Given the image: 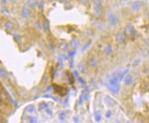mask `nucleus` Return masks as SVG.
Listing matches in <instances>:
<instances>
[{
    "label": "nucleus",
    "instance_id": "obj_8",
    "mask_svg": "<svg viewBox=\"0 0 149 123\" xmlns=\"http://www.w3.org/2000/svg\"><path fill=\"white\" fill-rule=\"evenodd\" d=\"M4 27L6 28V30H9V31H13L15 29V25L11 21H6L5 24H4Z\"/></svg>",
    "mask_w": 149,
    "mask_h": 123
},
{
    "label": "nucleus",
    "instance_id": "obj_13",
    "mask_svg": "<svg viewBox=\"0 0 149 123\" xmlns=\"http://www.w3.org/2000/svg\"><path fill=\"white\" fill-rule=\"evenodd\" d=\"M38 4H39L38 0H28L27 2V5L30 8H35L38 6Z\"/></svg>",
    "mask_w": 149,
    "mask_h": 123
},
{
    "label": "nucleus",
    "instance_id": "obj_1",
    "mask_svg": "<svg viewBox=\"0 0 149 123\" xmlns=\"http://www.w3.org/2000/svg\"><path fill=\"white\" fill-rule=\"evenodd\" d=\"M143 2L140 0H135L131 4V10L134 12H139L143 8Z\"/></svg>",
    "mask_w": 149,
    "mask_h": 123
},
{
    "label": "nucleus",
    "instance_id": "obj_20",
    "mask_svg": "<svg viewBox=\"0 0 149 123\" xmlns=\"http://www.w3.org/2000/svg\"><path fill=\"white\" fill-rule=\"evenodd\" d=\"M91 42H92L91 40H89V41L87 43L85 44V46H84V47H83V49H82V51H85V50H86V49H87L89 47V46H90V44H91Z\"/></svg>",
    "mask_w": 149,
    "mask_h": 123
},
{
    "label": "nucleus",
    "instance_id": "obj_22",
    "mask_svg": "<svg viewBox=\"0 0 149 123\" xmlns=\"http://www.w3.org/2000/svg\"><path fill=\"white\" fill-rule=\"evenodd\" d=\"M35 27H36L37 29H39V30H41V26L39 22L37 21V22H35Z\"/></svg>",
    "mask_w": 149,
    "mask_h": 123
},
{
    "label": "nucleus",
    "instance_id": "obj_24",
    "mask_svg": "<svg viewBox=\"0 0 149 123\" xmlns=\"http://www.w3.org/2000/svg\"><path fill=\"white\" fill-rule=\"evenodd\" d=\"M14 38H15L16 41H17V40H19V38H20V35H19L18 33H15V35H14Z\"/></svg>",
    "mask_w": 149,
    "mask_h": 123
},
{
    "label": "nucleus",
    "instance_id": "obj_5",
    "mask_svg": "<svg viewBox=\"0 0 149 123\" xmlns=\"http://www.w3.org/2000/svg\"><path fill=\"white\" fill-rule=\"evenodd\" d=\"M124 84H125L126 86H131V85L133 84V77L130 74L127 75L124 77Z\"/></svg>",
    "mask_w": 149,
    "mask_h": 123
},
{
    "label": "nucleus",
    "instance_id": "obj_27",
    "mask_svg": "<svg viewBox=\"0 0 149 123\" xmlns=\"http://www.w3.org/2000/svg\"><path fill=\"white\" fill-rule=\"evenodd\" d=\"M111 111H108V112L107 113V114H106V116H107V118H109V117H111Z\"/></svg>",
    "mask_w": 149,
    "mask_h": 123
},
{
    "label": "nucleus",
    "instance_id": "obj_4",
    "mask_svg": "<svg viewBox=\"0 0 149 123\" xmlns=\"http://www.w3.org/2000/svg\"><path fill=\"white\" fill-rule=\"evenodd\" d=\"M116 40L118 44H124L126 41V35L122 32H119L116 34Z\"/></svg>",
    "mask_w": 149,
    "mask_h": 123
},
{
    "label": "nucleus",
    "instance_id": "obj_23",
    "mask_svg": "<svg viewBox=\"0 0 149 123\" xmlns=\"http://www.w3.org/2000/svg\"><path fill=\"white\" fill-rule=\"evenodd\" d=\"M80 1L83 5H87L89 3V0H80Z\"/></svg>",
    "mask_w": 149,
    "mask_h": 123
},
{
    "label": "nucleus",
    "instance_id": "obj_25",
    "mask_svg": "<svg viewBox=\"0 0 149 123\" xmlns=\"http://www.w3.org/2000/svg\"><path fill=\"white\" fill-rule=\"evenodd\" d=\"M140 60H135V61L133 62V66H136L138 64L140 63Z\"/></svg>",
    "mask_w": 149,
    "mask_h": 123
},
{
    "label": "nucleus",
    "instance_id": "obj_18",
    "mask_svg": "<svg viewBox=\"0 0 149 123\" xmlns=\"http://www.w3.org/2000/svg\"><path fill=\"white\" fill-rule=\"evenodd\" d=\"M105 101L108 105H109V102H110V106H112L114 104V101L113 100V99L109 96H107V95L105 97Z\"/></svg>",
    "mask_w": 149,
    "mask_h": 123
},
{
    "label": "nucleus",
    "instance_id": "obj_11",
    "mask_svg": "<svg viewBox=\"0 0 149 123\" xmlns=\"http://www.w3.org/2000/svg\"><path fill=\"white\" fill-rule=\"evenodd\" d=\"M70 47L73 49H77L78 47L80 46V41L78 39H73L71 40L70 43Z\"/></svg>",
    "mask_w": 149,
    "mask_h": 123
},
{
    "label": "nucleus",
    "instance_id": "obj_15",
    "mask_svg": "<svg viewBox=\"0 0 149 123\" xmlns=\"http://www.w3.org/2000/svg\"><path fill=\"white\" fill-rule=\"evenodd\" d=\"M59 48L61 49V50H67V49H68V45H67V44L66 42H61V43L59 44Z\"/></svg>",
    "mask_w": 149,
    "mask_h": 123
},
{
    "label": "nucleus",
    "instance_id": "obj_32",
    "mask_svg": "<svg viewBox=\"0 0 149 123\" xmlns=\"http://www.w3.org/2000/svg\"><path fill=\"white\" fill-rule=\"evenodd\" d=\"M58 2H63L64 0H57Z\"/></svg>",
    "mask_w": 149,
    "mask_h": 123
},
{
    "label": "nucleus",
    "instance_id": "obj_17",
    "mask_svg": "<svg viewBox=\"0 0 149 123\" xmlns=\"http://www.w3.org/2000/svg\"><path fill=\"white\" fill-rule=\"evenodd\" d=\"M78 68L79 69V71L81 73H84L85 71V66L83 63H79L78 65Z\"/></svg>",
    "mask_w": 149,
    "mask_h": 123
},
{
    "label": "nucleus",
    "instance_id": "obj_6",
    "mask_svg": "<svg viewBox=\"0 0 149 123\" xmlns=\"http://www.w3.org/2000/svg\"><path fill=\"white\" fill-rule=\"evenodd\" d=\"M98 64V60L97 58H91L90 59H89L88 60V65L90 66L91 68H94L97 66Z\"/></svg>",
    "mask_w": 149,
    "mask_h": 123
},
{
    "label": "nucleus",
    "instance_id": "obj_30",
    "mask_svg": "<svg viewBox=\"0 0 149 123\" xmlns=\"http://www.w3.org/2000/svg\"><path fill=\"white\" fill-rule=\"evenodd\" d=\"M74 75H75V76H76L77 78H78V73L77 71H74Z\"/></svg>",
    "mask_w": 149,
    "mask_h": 123
},
{
    "label": "nucleus",
    "instance_id": "obj_10",
    "mask_svg": "<svg viewBox=\"0 0 149 123\" xmlns=\"http://www.w3.org/2000/svg\"><path fill=\"white\" fill-rule=\"evenodd\" d=\"M43 30L45 33H47L50 30V21L48 19H45V20L43 22Z\"/></svg>",
    "mask_w": 149,
    "mask_h": 123
},
{
    "label": "nucleus",
    "instance_id": "obj_19",
    "mask_svg": "<svg viewBox=\"0 0 149 123\" xmlns=\"http://www.w3.org/2000/svg\"><path fill=\"white\" fill-rule=\"evenodd\" d=\"M0 75H1L2 78H6L8 75L7 71L6 70H4V69H1V70H0Z\"/></svg>",
    "mask_w": 149,
    "mask_h": 123
},
{
    "label": "nucleus",
    "instance_id": "obj_26",
    "mask_svg": "<svg viewBox=\"0 0 149 123\" xmlns=\"http://www.w3.org/2000/svg\"><path fill=\"white\" fill-rule=\"evenodd\" d=\"M75 54H76V50H72V51H70V52L69 53V56H70V57H73Z\"/></svg>",
    "mask_w": 149,
    "mask_h": 123
},
{
    "label": "nucleus",
    "instance_id": "obj_7",
    "mask_svg": "<svg viewBox=\"0 0 149 123\" xmlns=\"http://www.w3.org/2000/svg\"><path fill=\"white\" fill-rule=\"evenodd\" d=\"M94 13L95 16L97 17H100L103 14V11H102V7H97L94 6Z\"/></svg>",
    "mask_w": 149,
    "mask_h": 123
},
{
    "label": "nucleus",
    "instance_id": "obj_14",
    "mask_svg": "<svg viewBox=\"0 0 149 123\" xmlns=\"http://www.w3.org/2000/svg\"><path fill=\"white\" fill-rule=\"evenodd\" d=\"M113 48L111 45H108L105 49V53L106 55H111L113 53Z\"/></svg>",
    "mask_w": 149,
    "mask_h": 123
},
{
    "label": "nucleus",
    "instance_id": "obj_3",
    "mask_svg": "<svg viewBox=\"0 0 149 123\" xmlns=\"http://www.w3.org/2000/svg\"><path fill=\"white\" fill-rule=\"evenodd\" d=\"M109 24L112 26H116L119 23V17L116 14H111L108 17Z\"/></svg>",
    "mask_w": 149,
    "mask_h": 123
},
{
    "label": "nucleus",
    "instance_id": "obj_28",
    "mask_svg": "<svg viewBox=\"0 0 149 123\" xmlns=\"http://www.w3.org/2000/svg\"><path fill=\"white\" fill-rule=\"evenodd\" d=\"M145 44H146V46L148 47V48H149V37L148 38H147V39H146Z\"/></svg>",
    "mask_w": 149,
    "mask_h": 123
},
{
    "label": "nucleus",
    "instance_id": "obj_21",
    "mask_svg": "<svg viewBox=\"0 0 149 123\" xmlns=\"http://www.w3.org/2000/svg\"><path fill=\"white\" fill-rule=\"evenodd\" d=\"M38 7L39 9H43L44 7V2L43 0H41L40 2H39V4H38Z\"/></svg>",
    "mask_w": 149,
    "mask_h": 123
},
{
    "label": "nucleus",
    "instance_id": "obj_29",
    "mask_svg": "<svg viewBox=\"0 0 149 123\" xmlns=\"http://www.w3.org/2000/svg\"><path fill=\"white\" fill-rule=\"evenodd\" d=\"M146 77L149 79V69H148L147 71H146Z\"/></svg>",
    "mask_w": 149,
    "mask_h": 123
},
{
    "label": "nucleus",
    "instance_id": "obj_31",
    "mask_svg": "<svg viewBox=\"0 0 149 123\" xmlns=\"http://www.w3.org/2000/svg\"><path fill=\"white\" fill-rule=\"evenodd\" d=\"M147 17H148V19H149V11L147 13Z\"/></svg>",
    "mask_w": 149,
    "mask_h": 123
},
{
    "label": "nucleus",
    "instance_id": "obj_12",
    "mask_svg": "<svg viewBox=\"0 0 149 123\" xmlns=\"http://www.w3.org/2000/svg\"><path fill=\"white\" fill-rule=\"evenodd\" d=\"M21 15H22L23 18L24 19H28L29 17V15H30V12H29V9L27 6H24L23 8L22 11H21Z\"/></svg>",
    "mask_w": 149,
    "mask_h": 123
},
{
    "label": "nucleus",
    "instance_id": "obj_16",
    "mask_svg": "<svg viewBox=\"0 0 149 123\" xmlns=\"http://www.w3.org/2000/svg\"><path fill=\"white\" fill-rule=\"evenodd\" d=\"M93 4H94V6L102 7V0H93Z\"/></svg>",
    "mask_w": 149,
    "mask_h": 123
},
{
    "label": "nucleus",
    "instance_id": "obj_9",
    "mask_svg": "<svg viewBox=\"0 0 149 123\" xmlns=\"http://www.w3.org/2000/svg\"><path fill=\"white\" fill-rule=\"evenodd\" d=\"M109 84L110 87H116V86H119L120 84H119V81L116 79H114L113 78H111L109 80Z\"/></svg>",
    "mask_w": 149,
    "mask_h": 123
},
{
    "label": "nucleus",
    "instance_id": "obj_2",
    "mask_svg": "<svg viewBox=\"0 0 149 123\" xmlns=\"http://www.w3.org/2000/svg\"><path fill=\"white\" fill-rule=\"evenodd\" d=\"M124 34L129 37H133L136 35V30L132 24H128L124 29Z\"/></svg>",
    "mask_w": 149,
    "mask_h": 123
}]
</instances>
